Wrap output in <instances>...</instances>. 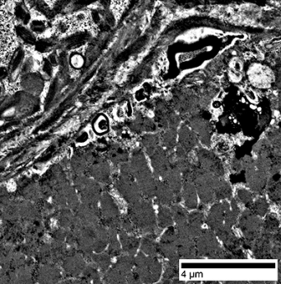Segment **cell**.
I'll use <instances>...</instances> for the list:
<instances>
[{
  "label": "cell",
  "mask_w": 281,
  "mask_h": 284,
  "mask_svg": "<svg viewBox=\"0 0 281 284\" xmlns=\"http://www.w3.org/2000/svg\"><path fill=\"white\" fill-rule=\"evenodd\" d=\"M127 215L138 232L155 233L158 228L156 213L150 199L142 198L136 203L129 205Z\"/></svg>",
  "instance_id": "6da1fadb"
},
{
  "label": "cell",
  "mask_w": 281,
  "mask_h": 284,
  "mask_svg": "<svg viewBox=\"0 0 281 284\" xmlns=\"http://www.w3.org/2000/svg\"><path fill=\"white\" fill-rule=\"evenodd\" d=\"M15 48V31L6 0H0V68L11 58Z\"/></svg>",
  "instance_id": "7a4b0ae2"
},
{
  "label": "cell",
  "mask_w": 281,
  "mask_h": 284,
  "mask_svg": "<svg viewBox=\"0 0 281 284\" xmlns=\"http://www.w3.org/2000/svg\"><path fill=\"white\" fill-rule=\"evenodd\" d=\"M129 164L134 179L140 188L143 198L151 200L154 197L156 178L148 165L147 160L143 152L140 150L134 151Z\"/></svg>",
  "instance_id": "3957f363"
},
{
  "label": "cell",
  "mask_w": 281,
  "mask_h": 284,
  "mask_svg": "<svg viewBox=\"0 0 281 284\" xmlns=\"http://www.w3.org/2000/svg\"><path fill=\"white\" fill-rule=\"evenodd\" d=\"M133 269L137 273L141 283H154L162 277L163 265L158 257L145 256L143 252L139 251L134 256Z\"/></svg>",
  "instance_id": "277c9868"
},
{
  "label": "cell",
  "mask_w": 281,
  "mask_h": 284,
  "mask_svg": "<svg viewBox=\"0 0 281 284\" xmlns=\"http://www.w3.org/2000/svg\"><path fill=\"white\" fill-rule=\"evenodd\" d=\"M198 258H207L211 260H220L229 257L218 240L216 233L212 230L202 229L195 240Z\"/></svg>",
  "instance_id": "5b68a950"
},
{
  "label": "cell",
  "mask_w": 281,
  "mask_h": 284,
  "mask_svg": "<svg viewBox=\"0 0 281 284\" xmlns=\"http://www.w3.org/2000/svg\"><path fill=\"white\" fill-rule=\"evenodd\" d=\"M115 187L128 204H133L143 198L140 188L132 174L129 162L121 164L120 174L116 180Z\"/></svg>",
  "instance_id": "8992f818"
},
{
  "label": "cell",
  "mask_w": 281,
  "mask_h": 284,
  "mask_svg": "<svg viewBox=\"0 0 281 284\" xmlns=\"http://www.w3.org/2000/svg\"><path fill=\"white\" fill-rule=\"evenodd\" d=\"M262 218L249 208L241 212L237 225L242 234L241 244L243 248L252 249L253 243L262 232Z\"/></svg>",
  "instance_id": "52a82bcc"
},
{
  "label": "cell",
  "mask_w": 281,
  "mask_h": 284,
  "mask_svg": "<svg viewBox=\"0 0 281 284\" xmlns=\"http://www.w3.org/2000/svg\"><path fill=\"white\" fill-rule=\"evenodd\" d=\"M242 169L246 171L247 183L253 194H262L266 190L268 173L258 170L252 159L242 161Z\"/></svg>",
  "instance_id": "ba28073f"
},
{
  "label": "cell",
  "mask_w": 281,
  "mask_h": 284,
  "mask_svg": "<svg viewBox=\"0 0 281 284\" xmlns=\"http://www.w3.org/2000/svg\"><path fill=\"white\" fill-rule=\"evenodd\" d=\"M214 232L220 241H222L223 247L227 251V253L229 254V257L237 259L244 258L241 240L237 237L232 227L223 225Z\"/></svg>",
  "instance_id": "9c48e42d"
},
{
  "label": "cell",
  "mask_w": 281,
  "mask_h": 284,
  "mask_svg": "<svg viewBox=\"0 0 281 284\" xmlns=\"http://www.w3.org/2000/svg\"><path fill=\"white\" fill-rule=\"evenodd\" d=\"M192 178L196 186L198 198H200V202L205 205L214 203L215 193L213 188L204 178L201 168L199 165H193Z\"/></svg>",
  "instance_id": "30bf717a"
},
{
  "label": "cell",
  "mask_w": 281,
  "mask_h": 284,
  "mask_svg": "<svg viewBox=\"0 0 281 284\" xmlns=\"http://www.w3.org/2000/svg\"><path fill=\"white\" fill-rule=\"evenodd\" d=\"M101 210L104 220L108 227L117 231L120 229L121 214L110 194H105L101 197Z\"/></svg>",
  "instance_id": "8fae6325"
},
{
  "label": "cell",
  "mask_w": 281,
  "mask_h": 284,
  "mask_svg": "<svg viewBox=\"0 0 281 284\" xmlns=\"http://www.w3.org/2000/svg\"><path fill=\"white\" fill-rule=\"evenodd\" d=\"M158 254L160 257L170 260L178 256L177 250V231L174 226L167 227L158 242Z\"/></svg>",
  "instance_id": "7c38bea8"
},
{
  "label": "cell",
  "mask_w": 281,
  "mask_h": 284,
  "mask_svg": "<svg viewBox=\"0 0 281 284\" xmlns=\"http://www.w3.org/2000/svg\"><path fill=\"white\" fill-rule=\"evenodd\" d=\"M198 163L199 166L205 171L209 172L220 178H224V168L222 162L216 154L208 150H201L198 151Z\"/></svg>",
  "instance_id": "4fadbf2b"
},
{
  "label": "cell",
  "mask_w": 281,
  "mask_h": 284,
  "mask_svg": "<svg viewBox=\"0 0 281 284\" xmlns=\"http://www.w3.org/2000/svg\"><path fill=\"white\" fill-rule=\"evenodd\" d=\"M280 241V232L275 236H270L266 234H260L253 243L251 250L253 251V256L256 259H268L270 258V250L272 248L273 243Z\"/></svg>",
  "instance_id": "5bb4252c"
},
{
  "label": "cell",
  "mask_w": 281,
  "mask_h": 284,
  "mask_svg": "<svg viewBox=\"0 0 281 284\" xmlns=\"http://www.w3.org/2000/svg\"><path fill=\"white\" fill-rule=\"evenodd\" d=\"M229 207L230 203L228 200L216 201V203L212 205L204 220L209 229L215 231L224 225L225 212Z\"/></svg>",
  "instance_id": "9a60e30c"
},
{
  "label": "cell",
  "mask_w": 281,
  "mask_h": 284,
  "mask_svg": "<svg viewBox=\"0 0 281 284\" xmlns=\"http://www.w3.org/2000/svg\"><path fill=\"white\" fill-rule=\"evenodd\" d=\"M154 175L156 178L163 179L171 168V161L162 148L158 147L150 155Z\"/></svg>",
  "instance_id": "2e32d148"
},
{
  "label": "cell",
  "mask_w": 281,
  "mask_h": 284,
  "mask_svg": "<svg viewBox=\"0 0 281 284\" xmlns=\"http://www.w3.org/2000/svg\"><path fill=\"white\" fill-rule=\"evenodd\" d=\"M183 183L182 188V198L183 199L184 207L188 211L197 209L198 195L196 186L192 176L183 177Z\"/></svg>",
  "instance_id": "e0dca14e"
},
{
  "label": "cell",
  "mask_w": 281,
  "mask_h": 284,
  "mask_svg": "<svg viewBox=\"0 0 281 284\" xmlns=\"http://www.w3.org/2000/svg\"><path fill=\"white\" fill-rule=\"evenodd\" d=\"M177 250L179 258L184 260L198 259L195 240L189 236L177 233Z\"/></svg>",
  "instance_id": "ac0fdd59"
},
{
  "label": "cell",
  "mask_w": 281,
  "mask_h": 284,
  "mask_svg": "<svg viewBox=\"0 0 281 284\" xmlns=\"http://www.w3.org/2000/svg\"><path fill=\"white\" fill-rule=\"evenodd\" d=\"M154 198H156L157 203L159 206L170 207L171 205L176 203V198L173 192L167 183L160 178H156L155 181Z\"/></svg>",
  "instance_id": "d6986e66"
},
{
  "label": "cell",
  "mask_w": 281,
  "mask_h": 284,
  "mask_svg": "<svg viewBox=\"0 0 281 284\" xmlns=\"http://www.w3.org/2000/svg\"><path fill=\"white\" fill-rule=\"evenodd\" d=\"M170 188L173 192L176 203H179L182 201V188H183V174L178 170L174 162H171V168L167 175L163 178Z\"/></svg>",
  "instance_id": "ffe728a7"
},
{
  "label": "cell",
  "mask_w": 281,
  "mask_h": 284,
  "mask_svg": "<svg viewBox=\"0 0 281 284\" xmlns=\"http://www.w3.org/2000/svg\"><path fill=\"white\" fill-rule=\"evenodd\" d=\"M117 235L121 243L122 252L126 255L135 256L139 248L140 239H138L135 235L127 233L121 228L117 230Z\"/></svg>",
  "instance_id": "44dd1931"
},
{
  "label": "cell",
  "mask_w": 281,
  "mask_h": 284,
  "mask_svg": "<svg viewBox=\"0 0 281 284\" xmlns=\"http://www.w3.org/2000/svg\"><path fill=\"white\" fill-rule=\"evenodd\" d=\"M138 249H140L141 252H143L145 256L159 257L156 234H145V236L140 239Z\"/></svg>",
  "instance_id": "7402d4cb"
},
{
  "label": "cell",
  "mask_w": 281,
  "mask_h": 284,
  "mask_svg": "<svg viewBox=\"0 0 281 284\" xmlns=\"http://www.w3.org/2000/svg\"><path fill=\"white\" fill-rule=\"evenodd\" d=\"M179 256L171 258L165 263L164 270L162 273V282H176L178 279V267H179Z\"/></svg>",
  "instance_id": "603a6c76"
},
{
  "label": "cell",
  "mask_w": 281,
  "mask_h": 284,
  "mask_svg": "<svg viewBox=\"0 0 281 284\" xmlns=\"http://www.w3.org/2000/svg\"><path fill=\"white\" fill-rule=\"evenodd\" d=\"M230 203V207L225 212L224 225H225L227 227L233 228L235 225H237V220H238L240 214H241L242 211L240 209L238 201L235 199V198H231L230 203Z\"/></svg>",
  "instance_id": "cb8c5ba5"
},
{
  "label": "cell",
  "mask_w": 281,
  "mask_h": 284,
  "mask_svg": "<svg viewBox=\"0 0 281 284\" xmlns=\"http://www.w3.org/2000/svg\"><path fill=\"white\" fill-rule=\"evenodd\" d=\"M134 265V256L124 254L123 256H119L116 264L113 266L122 273L125 277L131 272Z\"/></svg>",
  "instance_id": "d4e9b609"
},
{
  "label": "cell",
  "mask_w": 281,
  "mask_h": 284,
  "mask_svg": "<svg viewBox=\"0 0 281 284\" xmlns=\"http://www.w3.org/2000/svg\"><path fill=\"white\" fill-rule=\"evenodd\" d=\"M171 211V216L173 219L174 224H176V227L183 226L187 223V217L189 211L185 207H183L179 203H175L171 205L169 207Z\"/></svg>",
  "instance_id": "484cf974"
},
{
  "label": "cell",
  "mask_w": 281,
  "mask_h": 284,
  "mask_svg": "<svg viewBox=\"0 0 281 284\" xmlns=\"http://www.w3.org/2000/svg\"><path fill=\"white\" fill-rule=\"evenodd\" d=\"M262 223V233L275 236L279 231V220L275 214H267Z\"/></svg>",
  "instance_id": "4316f807"
},
{
  "label": "cell",
  "mask_w": 281,
  "mask_h": 284,
  "mask_svg": "<svg viewBox=\"0 0 281 284\" xmlns=\"http://www.w3.org/2000/svg\"><path fill=\"white\" fill-rule=\"evenodd\" d=\"M156 217L157 226L161 229H167V227L174 226L173 219L171 216L169 207L159 206Z\"/></svg>",
  "instance_id": "83f0119b"
},
{
  "label": "cell",
  "mask_w": 281,
  "mask_h": 284,
  "mask_svg": "<svg viewBox=\"0 0 281 284\" xmlns=\"http://www.w3.org/2000/svg\"><path fill=\"white\" fill-rule=\"evenodd\" d=\"M108 254L111 256H121L122 254V249H121V243L119 240L118 235H117V230L109 228L108 230Z\"/></svg>",
  "instance_id": "f1b7e54d"
},
{
  "label": "cell",
  "mask_w": 281,
  "mask_h": 284,
  "mask_svg": "<svg viewBox=\"0 0 281 284\" xmlns=\"http://www.w3.org/2000/svg\"><path fill=\"white\" fill-rule=\"evenodd\" d=\"M215 193V201L230 200L233 198V190L226 180L221 178L220 183L218 184Z\"/></svg>",
  "instance_id": "f546056e"
},
{
  "label": "cell",
  "mask_w": 281,
  "mask_h": 284,
  "mask_svg": "<svg viewBox=\"0 0 281 284\" xmlns=\"http://www.w3.org/2000/svg\"><path fill=\"white\" fill-rule=\"evenodd\" d=\"M249 209L259 217H265L268 214L270 209L268 201L264 197H259L256 200L254 199V202Z\"/></svg>",
  "instance_id": "4dcf8cb0"
},
{
  "label": "cell",
  "mask_w": 281,
  "mask_h": 284,
  "mask_svg": "<svg viewBox=\"0 0 281 284\" xmlns=\"http://www.w3.org/2000/svg\"><path fill=\"white\" fill-rule=\"evenodd\" d=\"M237 200L249 209L254 202V194L246 187H238L237 190Z\"/></svg>",
  "instance_id": "1f68e13d"
},
{
  "label": "cell",
  "mask_w": 281,
  "mask_h": 284,
  "mask_svg": "<svg viewBox=\"0 0 281 284\" xmlns=\"http://www.w3.org/2000/svg\"><path fill=\"white\" fill-rule=\"evenodd\" d=\"M180 146L188 153L196 144V138L187 128H183L181 131Z\"/></svg>",
  "instance_id": "d6a6232c"
},
{
  "label": "cell",
  "mask_w": 281,
  "mask_h": 284,
  "mask_svg": "<svg viewBox=\"0 0 281 284\" xmlns=\"http://www.w3.org/2000/svg\"><path fill=\"white\" fill-rule=\"evenodd\" d=\"M110 167L107 163L101 164L93 169L96 178L101 182H107L110 177Z\"/></svg>",
  "instance_id": "836d02e7"
},
{
  "label": "cell",
  "mask_w": 281,
  "mask_h": 284,
  "mask_svg": "<svg viewBox=\"0 0 281 284\" xmlns=\"http://www.w3.org/2000/svg\"><path fill=\"white\" fill-rule=\"evenodd\" d=\"M95 263L97 264L101 272H107L111 265V256L108 253H101L94 256Z\"/></svg>",
  "instance_id": "e575fe53"
},
{
  "label": "cell",
  "mask_w": 281,
  "mask_h": 284,
  "mask_svg": "<svg viewBox=\"0 0 281 284\" xmlns=\"http://www.w3.org/2000/svg\"><path fill=\"white\" fill-rule=\"evenodd\" d=\"M121 228L129 234L135 235V233L137 232L136 228L134 227V223H132V220H130V218L129 217L127 214L121 215Z\"/></svg>",
  "instance_id": "d590c367"
},
{
  "label": "cell",
  "mask_w": 281,
  "mask_h": 284,
  "mask_svg": "<svg viewBox=\"0 0 281 284\" xmlns=\"http://www.w3.org/2000/svg\"><path fill=\"white\" fill-rule=\"evenodd\" d=\"M17 33H18V35L24 40L25 42H28L30 44H34L36 42L35 38L34 36L31 34V33H29L27 30L23 28V27H19L17 30Z\"/></svg>",
  "instance_id": "8d00e7d4"
},
{
  "label": "cell",
  "mask_w": 281,
  "mask_h": 284,
  "mask_svg": "<svg viewBox=\"0 0 281 284\" xmlns=\"http://www.w3.org/2000/svg\"><path fill=\"white\" fill-rule=\"evenodd\" d=\"M156 139L154 137H147L145 139V145L147 150V153L149 155H151L154 153V150H156Z\"/></svg>",
  "instance_id": "74e56055"
},
{
  "label": "cell",
  "mask_w": 281,
  "mask_h": 284,
  "mask_svg": "<svg viewBox=\"0 0 281 284\" xmlns=\"http://www.w3.org/2000/svg\"><path fill=\"white\" fill-rule=\"evenodd\" d=\"M280 241L273 243L272 248L270 250V258L279 259L280 258Z\"/></svg>",
  "instance_id": "f35d334b"
},
{
  "label": "cell",
  "mask_w": 281,
  "mask_h": 284,
  "mask_svg": "<svg viewBox=\"0 0 281 284\" xmlns=\"http://www.w3.org/2000/svg\"><path fill=\"white\" fill-rule=\"evenodd\" d=\"M165 145L167 146L168 150H171L175 145V139H174V134L172 132L167 133L164 137Z\"/></svg>",
  "instance_id": "ab89813d"
},
{
  "label": "cell",
  "mask_w": 281,
  "mask_h": 284,
  "mask_svg": "<svg viewBox=\"0 0 281 284\" xmlns=\"http://www.w3.org/2000/svg\"><path fill=\"white\" fill-rule=\"evenodd\" d=\"M31 29L32 31L37 33H42L45 31L46 29V25L44 22H41V21H35L31 23Z\"/></svg>",
  "instance_id": "60d3db41"
},
{
  "label": "cell",
  "mask_w": 281,
  "mask_h": 284,
  "mask_svg": "<svg viewBox=\"0 0 281 284\" xmlns=\"http://www.w3.org/2000/svg\"><path fill=\"white\" fill-rule=\"evenodd\" d=\"M126 283H141L140 280L134 269H132L131 272L126 276Z\"/></svg>",
  "instance_id": "b9f144b4"
},
{
  "label": "cell",
  "mask_w": 281,
  "mask_h": 284,
  "mask_svg": "<svg viewBox=\"0 0 281 284\" xmlns=\"http://www.w3.org/2000/svg\"><path fill=\"white\" fill-rule=\"evenodd\" d=\"M71 62H72L73 66H75V68H79V67H81L82 65L84 63L81 56L79 55H74L72 59H71Z\"/></svg>",
  "instance_id": "7bdbcfd3"
},
{
  "label": "cell",
  "mask_w": 281,
  "mask_h": 284,
  "mask_svg": "<svg viewBox=\"0 0 281 284\" xmlns=\"http://www.w3.org/2000/svg\"><path fill=\"white\" fill-rule=\"evenodd\" d=\"M56 28H57L58 31H59V33H67V31H68V22H65V21H60V22H58L57 26H56Z\"/></svg>",
  "instance_id": "ee69618b"
},
{
  "label": "cell",
  "mask_w": 281,
  "mask_h": 284,
  "mask_svg": "<svg viewBox=\"0 0 281 284\" xmlns=\"http://www.w3.org/2000/svg\"><path fill=\"white\" fill-rule=\"evenodd\" d=\"M22 57H23V53H22V51H20L18 55L16 56L14 61H13V67H12V68H13V71L16 70V68L19 66L20 63H21V60L22 59Z\"/></svg>",
  "instance_id": "f6af8a7d"
},
{
  "label": "cell",
  "mask_w": 281,
  "mask_h": 284,
  "mask_svg": "<svg viewBox=\"0 0 281 284\" xmlns=\"http://www.w3.org/2000/svg\"><path fill=\"white\" fill-rule=\"evenodd\" d=\"M96 128L98 129L99 131H105L107 128H108V123H107V121L105 119H101V120H98L97 124H96Z\"/></svg>",
  "instance_id": "bcb514c9"
},
{
  "label": "cell",
  "mask_w": 281,
  "mask_h": 284,
  "mask_svg": "<svg viewBox=\"0 0 281 284\" xmlns=\"http://www.w3.org/2000/svg\"><path fill=\"white\" fill-rule=\"evenodd\" d=\"M43 70L47 75H52V66H51V62L49 60H45L44 65H43Z\"/></svg>",
  "instance_id": "7dc6e473"
},
{
  "label": "cell",
  "mask_w": 281,
  "mask_h": 284,
  "mask_svg": "<svg viewBox=\"0 0 281 284\" xmlns=\"http://www.w3.org/2000/svg\"><path fill=\"white\" fill-rule=\"evenodd\" d=\"M50 45L46 42H39L37 44V50L39 51H45L49 48Z\"/></svg>",
  "instance_id": "c3c4849f"
},
{
  "label": "cell",
  "mask_w": 281,
  "mask_h": 284,
  "mask_svg": "<svg viewBox=\"0 0 281 284\" xmlns=\"http://www.w3.org/2000/svg\"><path fill=\"white\" fill-rule=\"evenodd\" d=\"M7 74H8V72H7L5 68H4V67H1V68H0V79H4V78L6 76Z\"/></svg>",
  "instance_id": "681fc988"
},
{
  "label": "cell",
  "mask_w": 281,
  "mask_h": 284,
  "mask_svg": "<svg viewBox=\"0 0 281 284\" xmlns=\"http://www.w3.org/2000/svg\"><path fill=\"white\" fill-rule=\"evenodd\" d=\"M49 61L51 62V64L52 65H56V58H55V55H50V57H49Z\"/></svg>",
  "instance_id": "f907efd6"
},
{
  "label": "cell",
  "mask_w": 281,
  "mask_h": 284,
  "mask_svg": "<svg viewBox=\"0 0 281 284\" xmlns=\"http://www.w3.org/2000/svg\"><path fill=\"white\" fill-rule=\"evenodd\" d=\"M59 59H60V63H61L62 66H64L66 63V57L65 55H64V53H63L62 55H60V56H59Z\"/></svg>",
  "instance_id": "816d5d0a"
},
{
  "label": "cell",
  "mask_w": 281,
  "mask_h": 284,
  "mask_svg": "<svg viewBox=\"0 0 281 284\" xmlns=\"http://www.w3.org/2000/svg\"><path fill=\"white\" fill-rule=\"evenodd\" d=\"M85 136H86V135L84 134H84L82 135L81 137H79V138H78L77 141H81V142H82V141H85V139H86Z\"/></svg>",
  "instance_id": "f5cc1de1"
},
{
  "label": "cell",
  "mask_w": 281,
  "mask_h": 284,
  "mask_svg": "<svg viewBox=\"0 0 281 284\" xmlns=\"http://www.w3.org/2000/svg\"><path fill=\"white\" fill-rule=\"evenodd\" d=\"M0 93H1V87H0Z\"/></svg>",
  "instance_id": "db71d44e"
}]
</instances>
